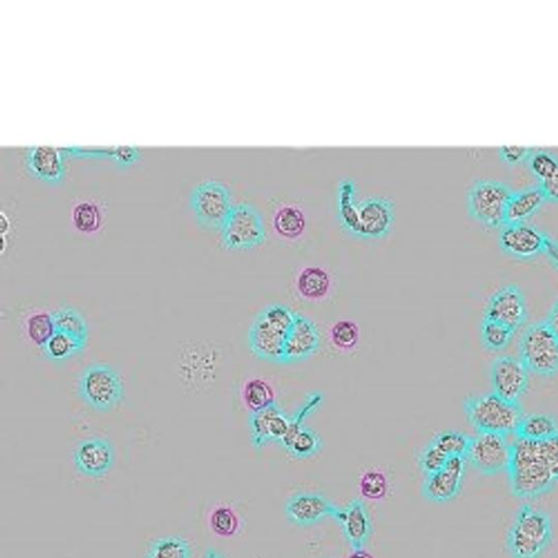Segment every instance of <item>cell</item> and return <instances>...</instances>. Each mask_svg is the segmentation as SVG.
Segmentation results:
<instances>
[{
  "mask_svg": "<svg viewBox=\"0 0 558 558\" xmlns=\"http://www.w3.org/2000/svg\"><path fill=\"white\" fill-rule=\"evenodd\" d=\"M519 359L529 373L541 378L558 374V338L545 322L527 327L519 341Z\"/></svg>",
  "mask_w": 558,
  "mask_h": 558,
  "instance_id": "8992f818",
  "label": "cell"
},
{
  "mask_svg": "<svg viewBox=\"0 0 558 558\" xmlns=\"http://www.w3.org/2000/svg\"><path fill=\"white\" fill-rule=\"evenodd\" d=\"M77 391L83 404L100 414L115 410L125 398V385L120 374L102 362L92 363L82 370Z\"/></svg>",
  "mask_w": 558,
  "mask_h": 558,
  "instance_id": "5b68a950",
  "label": "cell"
},
{
  "mask_svg": "<svg viewBox=\"0 0 558 558\" xmlns=\"http://www.w3.org/2000/svg\"><path fill=\"white\" fill-rule=\"evenodd\" d=\"M450 459L438 445L432 442L421 454L420 466L422 471L430 476L444 468Z\"/></svg>",
  "mask_w": 558,
  "mask_h": 558,
  "instance_id": "ab89813d",
  "label": "cell"
},
{
  "mask_svg": "<svg viewBox=\"0 0 558 558\" xmlns=\"http://www.w3.org/2000/svg\"><path fill=\"white\" fill-rule=\"evenodd\" d=\"M395 222V205L385 197H369L358 203L357 222L353 236L378 240L391 233Z\"/></svg>",
  "mask_w": 558,
  "mask_h": 558,
  "instance_id": "8fae6325",
  "label": "cell"
},
{
  "mask_svg": "<svg viewBox=\"0 0 558 558\" xmlns=\"http://www.w3.org/2000/svg\"><path fill=\"white\" fill-rule=\"evenodd\" d=\"M223 246L230 251H246L264 244L266 229L256 206L238 203L221 229Z\"/></svg>",
  "mask_w": 558,
  "mask_h": 558,
  "instance_id": "ba28073f",
  "label": "cell"
},
{
  "mask_svg": "<svg viewBox=\"0 0 558 558\" xmlns=\"http://www.w3.org/2000/svg\"><path fill=\"white\" fill-rule=\"evenodd\" d=\"M211 526L216 535L221 537H233L239 529V519L233 509L229 507H218L211 517Z\"/></svg>",
  "mask_w": 558,
  "mask_h": 558,
  "instance_id": "f35d334b",
  "label": "cell"
},
{
  "mask_svg": "<svg viewBox=\"0 0 558 558\" xmlns=\"http://www.w3.org/2000/svg\"><path fill=\"white\" fill-rule=\"evenodd\" d=\"M547 236L527 223L506 224L501 230L500 247L507 256L528 261L543 253Z\"/></svg>",
  "mask_w": 558,
  "mask_h": 558,
  "instance_id": "9a60e30c",
  "label": "cell"
},
{
  "mask_svg": "<svg viewBox=\"0 0 558 558\" xmlns=\"http://www.w3.org/2000/svg\"><path fill=\"white\" fill-rule=\"evenodd\" d=\"M192 550L187 539L180 536H168L150 544L144 558H191Z\"/></svg>",
  "mask_w": 558,
  "mask_h": 558,
  "instance_id": "4dcf8cb0",
  "label": "cell"
},
{
  "mask_svg": "<svg viewBox=\"0 0 558 558\" xmlns=\"http://www.w3.org/2000/svg\"><path fill=\"white\" fill-rule=\"evenodd\" d=\"M86 347L75 338L56 332L42 350L47 360L60 363L80 355Z\"/></svg>",
  "mask_w": 558,
  "mask_h": 558,
  "instance_id": "f546056e",
  "label": "cell"
},
{
  "mask_svg": "<svg viewBox=\"0 0 558 558\" xmlns=\"http://www.w3.org/2000/svg\"><path fill=\"white\" fill-rule=\"evenodd\" d=\"M554 528L549 514L529 503L521 505L507 532L506 547L513 558H540L550 549Z\"/></svg>",
  "mask_w": 558,
  "mask_h": 558,
  "instance_id": "7a4b0ae2",
  "label": "cell"
},
{
  "mask_svg": "<svg viewBox=\"0 0 558 558\" xmlns=\"http://www.w3.org/2000/svg\"><path fill=\"white\" fill-rule=\"evenodd\" d=\"M26 162L29 172L44 183L59 184L65 177L63 156L56 148L46 145L31 148Z\"/></svg>",
  "mask_w": 558,
  "mask_h": 558,
  "instance_id": "44dd1931",
  "label": "cell"
},
{
  "mask_svg": "<svg viewBox=\"0 0 558 558\" xmlns=\"http://www.w3.org/2000/svg\"><path fill=\"white\" fill-rule=\"evenodd\" d=\"M273 225L279 236L295 240L305 233L307 227L306 215L296 205H285L276 212Z\"/></svg>",
  "mask_w": 558,
  "mask_h": 558,
  "instance_id": "83f0119b",
  "label": "cell"
},
{
  "mask_svg": "<svg viewBox=\"0 0 558 558\" xmlns=\"http://www.w3.org/2000/svg\"><path fill=\"white\" fill-rule=\"evenodd\" d=\"M342 508L326 497L315 493H298L291 496L285 505V513L291 523L300 527L319 524L327 517L336 520Z\"/></svg>",
  "mask_w": 558,
  "mask_h": 558,
  "instance_id": "e0dca14e",
  "label": "cell"
},
{
  "mask_svg": "<svg viewBox=\"0 0 558 558\" xmlns=\"http://www.w3.org/2000/svg\"><path fill=\"white\" fill-rule=\"evenodd\" d=\"M543 253L547 256L554 268L558 270V241L547 236Z\"/></svg>",
  "mask_w": 558,
  "mask_h": 558,
  "instance_id": "7bdbcfd3",
  "label": "cell"
},
{
  "mask_svg": "<svg viewBox=\"0 0 558 558\" xmlns=\"http://www.w3.org/2000/svg\"><path fill=\"white\" fill-rule=\"evenodd\" d=\"M464 410L469 423L478 433L503 436L515 434L525 417L520 403L506 402L494 393L468 397Z\"/></svg>",
  "mask_w": 558,
  "mask_h": 558,
  "instance_id": "277c9868",
  "label": "cell"
},
{
  "mask_svg": "<svg viewBox=\"0 0 558 558\" xmlns=\"http://www.w3.org/2000/svg\"><path fill=\"white\" fill-rule=\"evenodd\" d=\"M72 460L80 475L100 479L114 467V446L103 438H89L76 446Z\"/></svg>",
  "mask_w": 558,
  "mask_h": 558,
  "instance_id": "5bb4252c",
  "label": "cell"
},
{
  "mask_svg": "<svg viewBox=\"0 0 558 558\" xmlns=\"http://www.w3.org/2000/svg\"><path fill=\"white\" fill-rule=\"evenodd\" d=\"M532 152L533 149L519 145H504L500 149L501 159L511 165L528 162Z\"/></svg>",
  "mask_w": 558,
  "mask_h": 558,
  "instance_id": "60d3db41",
  "label": "cell"
},
{
  "mask_svg": "<svg viewBox=\"0 0 558 558\" xmlns=\"http://www.w3.org/2000/svg\"><path fill=\"white\" fill-rule=\"evenodd\" d=\"M528 163L545 198L558 203V156L547 150H533Z\"/></svg>",
  "mask_w": 558,
  "mask_h": 558,
  "instance_id": "7402d4cb",
  "label": "cell"
},
{
  "mask_svg": "<svg viewBox=\"0 0 558 558\" xmlns=\"http://www.w3.org/2000/svg\"><path fill=\"white\" fill-rule=\"evenodd\" d=\"M549 326L552 333L558 338V299L554 302L547 320L544 321Z\"/></svg>",
  "mask_w": 558,
  "mask_h": 558,
  "instance_id": "ee69618b",
  "label": "cell"
},
{
  "mask_svg": "<svg viewBox=\"0 0 558 558\" xmlns=\"http://www.w3.org/2000/svg\"><path fill=\"white\" fill-rule=\"evenodd\" d=\"M242 398L251 414L268 409L276 405V397L273 386L263 379H251L242 391Z\"/></svg>",
  "mask_w": 558,
  "mask_h": 558,
  "instance_id": "f1b7e54d",
  "label": "cell"
},
{
  "mask_svg": "<svg viewBox=\"0 0 558 558\" xmlns=\"http://www.w3.org/2000/svg\"><path fill=\"white\" fill-rule=\"evenodd\" d=\"M542 443L545 456L548 458V462L553 473V477L558 483V438Z\"/></svg>",
  "mask_w": 558,
  "mask_h": 558,
  "instance_id": "b9f144b4",
  "label": "cell"
},
{
  "mask_svg": "<svg viewBox=\"0 0 558 558\" xmlns=\"http://www.w3.org/2000/svg\"><path fill=\"white\" fill-rule=\"evenodd\" d=\"M190 206L199 225L211 230H221L234 208L232 193L224 184L214 180L205 181L193 189Z\"/></svg>",
  "mask_w": 558,
  "mask_h": 558,
  "instance_id": "9c48e42d",
  "label": "cell"
},
{
  "mask_svg": "<svg viewBox=\"0 0 558 558\" xmlns=\"http://www.w3.org/2000/svg\"><path fill=\"white\" fill-rule=\"evenodd\" d=\"M348 558H374V556L366 550H359L351 553Z\"/></svg>",
  "mask_w": 558,
  "mask_h": 558,
  "instance_id": "f6af8a7d",
  "label": "cell"
},
{
  "mask_svg": "<svg viewBox=\"0 0 558 558\" xmlns=\"http://www.w3.org/2000/svg\"><path fill=\"white\" fill-rule=\"evenodd\" d=\"M513 193L500 181L479 180L468 192L469 215L485 227L502 229L506 225L507 205Z\"/></svg>",
  "mask_w": 558,
  "mask_h": 558,
  "instance_id": "52a82bcc",
  "label": "cell"
},
{
  "mask_svg": "<svg viewBox=\"0 0 558 558\" xmlns=\"http://www.w3.org/2000/svg\"><path fill=\"white\" fill-rule=\"evenodd\" d=\"M512 444L507 436L478 433L471 439L467 462L483 476H497L507 472Z\"/></svg>",
  "mask_w": 558,
  "mask_h": 558,
  "instance_id": "30bf717a",
  "label": "cell"
},
{
  "mask_svg": "<svg viewBox=\"0 0 558 558\" xmlns=\"http://www.w3.org/2000/svg\"><path fill=\"white\" fill-rule=\"evenodd\" d=\"M9 228V220L4 213H2V232L3 234L6 233V230Z\"/></svg>",
  "mask_w": 558,
  "mask_h": 558,
  "instance_id": "7dc6e473",
  "label": "cell"
},
{
  "mask_svg": "<svg viewBox=\"0 0 558 558\" xmlns=\"http://www.w3.org/2000/svg\"><path fill=\"white\" fill-rule=\"evenodd\" d=\"M290 426V419L277 405L251 414L249 419L251 443L257 450L272 443H281Z\"/></svg>",
  "mask_w": 558,
  "mask_h": 558,
  "instance_id": "d6986e66",
  "label": "cell"
},
{
  "mask_svg": "<svg viewBox=\"0 0 558 558\" xmlns=\"http://www.w3.org/2000/svg\"><path fill=\"white\" fill-rule=\"evenodd\" d=\"M515 434L519 440L547 442L558 438V421L549 414L525 416Z\"/></svg>",
  "mask_w": 558,
  "mask_h": 558,
  "instance_id": "cb8c5ba5",
  "label": "cell"
},
{
  "mask_svg": "<svg viewBox=\"0 0 558 558\" xmlns=\"http://www.w3.org/2000/svg\"><path fill=\"white\" fill-rule=\"evenodd\" d=\"M72 222L78 232L93 234L101 228L102 214L99 206L91 201H82L72 211Z\"/></svg>",
  "mask_w": 558,
  "mask_h": 558,
  "instance_id": "836d02e7",
  "label": "cell"
},
{
  "mask_svg": "<svg viewBox=\"0 0 558 558\" xmlns=\"http://www.w3.org/2000/svg\"><path fill=\"white\" fill-rule=\"evenodd\" d=\"M320 346L321 334L317 325L303 315L296 314L286 338L283 363L305 361L317 354Z\"/></svg>",
  "mask_w": 558,
  "mask_h": 558,
  "instance_id": "ac0fdd59",
  "label": "cell"
},
{
  "mask_svg": "<svg viewBox=\"0 0 558 558\" xmlns=\"http://www.w3.org/2000/svg\"><path fill=\"white\" fill-rule=\"evenodd\" d=\"M204 558H225V556L214 548L206 550Z\"/></svg>",
  "mask_w": 558,
  "mask_h": 558,
  "instance_id": "bcb514c9",
  "label": "cell"
},
{
  "mask_svg": "<svg viewBox=\"0 0 558 558\" xmlns=\"http://www.w3.org/2000/svg\"><path fill=\"white\" fill-rule=\"evenodd\" d=\"M357 214V186L353 179L345 178L338 186V220L351 236L356 227Z\"/></svg>",
  "mask_w": 558,
  "mask_h": 558,
  "instance_id": "484cf974",
  "label": "cell"
},
{
  "mask_svg": "<svg viewBox=\"0 0 558 558\" xmlns=\"http://www.w3.org/2000/svg\"><path fill=\"white\" fill-rule=\"evenodd\" d=\"M336 521L341 525L351 549L365 550L372 535V521L365 502L359 499L351 501L346 508H342Z\"/></svg>",
  "mask_w": 558,
  "mask_h": 558,
  "instance_id": "ffe728a7",
  "label": "cell"
},
{
  "mask_svg": "<svg viewBox=\"0 0 558 558\" xmlns=\"http://www.w3.org/2000/svg\"><path fill=\"white\" fill-rule=\"evenodd\" d=\"M507 473L512 492L520 500L539 499L557 484L542 442L517 439L512 444Z\"/></svg>",
  "mask_w": 558,
  "mask_h": 558,
  "instance_id": "6da1fadb",
  "label": "cell"
},
{
  "mask_svg": "<svg viewBox=\"0 0 558 558\" xmlns=\"http://www.w3.org/2000/svg\"><path fill=\"white\" fill-rule=\"evenodd\" d=\"M331 341L339 350L355 349L360 341L359 325L353 320H339L332 327Z\"/></svg>",
  "mask_w": 558,
  "mask_h": 558,
  "instance_id": "d590c367",
  "label": "cell"
},
{
  "mask_svg": "<svg viewBox=\"0 0 558 558\" xmlns=\"http://www.w3.org/2000/svg\"><path fill=\"white\" fill-rule=\"evenodd\" d=\"M360 493L370 501L384 499L388 491V482L382 471L370 470L360 479Z\"/></svg>",
  "mask_w": 558,
  "mask_h": 558,
  "instance_id": "74e56055",
  "label": "cell"
},
{
  "mask_svg": "<svg viewBox=\"0 0 558 558\" xmlns=\"http://www.w3.org/2000/svg\"><path fill=\"white\" fill-rule=\"evenodd\" d=\"M296 314L282 305L265 308L250 327L248 342L252 354L265 361L283 363L286 338Z\"/></svg>",
  "mask_w": 558,
  "mask_h": 558,
  "instance_id": "3957f363",
  "label": "cell"
},
{
  "mask_svg": "<svg viewBox=\"0 0 558 558\" xmlns=\"http://www.w3.org/2000/svg\"><path fill=\"white\" fill-rule=\"evenodd\" d=\"M56 332L63 333L83 345L88 344L89 324L81 312L74 308L64 307L53 313Z\"/></svg>",
  "mask_w": 558,
  "mask_h": 558,
  "instance_id": "4316f807",
  "label": "cell"
},
{
  "mask_svg": "<svg viewBox=\"0 0 558 558\" xmlns=\"http://www.w3.org/2000/svg\"><path fill=\"white\" fill-rule=\"evenodd\" d=\"M296 285L302 298L319 301L329 295L332 278L321 266H308L299 273Z\"/></svg>",
  "mask_w": 558,
  "mask_h": 558,
  "instance_id": "d4e9b609",
  "label": "cell"
},
{
  "mask_svg": "<svg viewBox=\"0 0 558 558\" xmlns=\"http://www.w3.org/2000/svg\"><path fill=\"white\" fill-rule=\"evenodd\" d=\"M466 458L453 457L440 471L427 476L423 494L433 503H448L456 499L463 488Z\"/></svg>",
  "mask_w": 558,
  "mask_h": 558,
  "instance_id": "2e32d148",
  "label": "cell"
},
{
  "mask_svg": "<svg viewBox=\"0 0 558 558\" xmlns=\"http://www.w3.org/2000/svg\"><path fill=\"white\" fill-rule=\"evenodd\" d=\"M539 186L514 192L506 210V224H523L547 202Z\"/></svg>",
  "mask_w": 558,
  "mask_h": 558,
  "instance_id": "603a6c76",
  "label": "cell"
},
{
  "mask_svg": "<svg viewBox=\"0 0 558 558\" xmlns=\"http://www.w3.org/2000/svg\"><path fill=\"white\" fill-rule=\"evenodd\" d=\"M515 334L516 332L499 322L483 319L481 323L482 343L485 348L495 353L508 347Z\"/></svg>",
  "mask_w": 558,
  "mask_h": 558,
  "instance_id": "d6a6232c",
  "label": "cell"
},
{
  "mask_svg": "<svg viewBox=\"0 0 558 558\" xmlns=\"http://www.w3.org/2000/svg\"><path fill=\"white\" fill-rule=\"evenodd\" d=\"M471 436L457 431L440 433L434 443L450 458H466L471 444Z\"/></svg>",
  "mask_w": 558,
  "mask_h": 558,
  "instance_id": "8d00e7d4",
  "label": "cell"
},
{
  "mask_svg": "<svg viewBox=\"0 0 558 558\" xmlns=\"http://www.w3.org/2000/svg\"><path fill=\"white\" fill-rule=\"evenodd\" d=\"M529 371L520 359L512 356L496 358L491 367L493 393L509 403H520L529 388Z\"/></svg>",
  "mask_w": 558,
  "mask_h": 558,
  "instance_id": "7c38bea8",
  "label": "cell"
},
{
  "mask_svg": "<svg viewBox=\"0 0 558 558\" xmlns=\"http://www.w3.org/2000/svg\"><path fill=\"white\" fill-rule=\"evenodd\" d=\"M27 333L30 341L42 349L56 333L53 314L38 312L31 315L27 322Z\"/></svg>",
  "mask_w": 558,
  "mask_h": 558,
  "instance_id": "e575fe53",
  "label": "cell"
},
{
  "mask_svg": "<svg viewBox=\"0 0 558 558\" xmlns=\"http://www.w3.org/2000/svg\"><path fill=\"white\" fill-rule=\"evenodd\" d=\"M484 319L499 322L517 332L528 319V307L523 291L516 285L497 290L488 302Z\"/></svg>",
  "mask_w": 558,
  "mask_h": 558,
  "instance_id": "4fadbf2b",
  "label": "cell"
},
{
  "mask_svg": "<svg viewBox=\"0 0 558 558\" xmlns=\"http://www.w3.org/2000/svg\"><path fill=\"white\" fill-rule=\"evenodd\" d=\"M285 450L296 458L307 459L317 455L322 448V440L317 432L303 427L285 446Z\"/></svg>",
  "mask_w": 558,
  "mask_h": 558,
  "instance_id": "1f68e13d",
  "label": "cell"
}]
</instances>
